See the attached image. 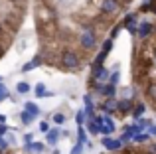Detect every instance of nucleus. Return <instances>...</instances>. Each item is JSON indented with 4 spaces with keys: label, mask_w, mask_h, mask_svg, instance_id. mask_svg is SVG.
Segmentation results:
<instances>
[{
    "label": "nucleus",
    "mask_w": 156,
    "mask_h": 154,
    "mask_svg": "<svg viewBox=\"0 0 156 154\" xmlns=\"http://www.w3.org/2000/svg\"><path fill=\"white\" fill-rule=\"evenodd\" d=\"M85 119H87L85 111H77V115H75V123H77V124H83V123H85Z\"/></svg>",
    "instance_id": "c85d7f7f"
},
{
    "label": "nucleus",
    "mask_w": 156,
    "mask_h": 154,
    "mask_svg": "<svg viewBox=\"0 0 156 154\" xmlns=\"http://www.w3.org/2000/svg\"><path fill=\"white\" fill-rule=\"evenodd\" d=\"M59 136H61L59 128H51V131H48V132H46V142L50 144V146H55L57 140H59Z\"/></svg>",
    "instance_id": "ddd939ff"
},
{
    "label": "nucleus",
    "mask_w": 156,
    "mask_h": 154,
    "mask_svg": "<svg viewBox=\"0 0 156 154\" xmlns=\"http://www.w3.org/2000/svg\"><path fill=\"white\" fill-rule=\"evenodd\" d=\"M121 24H122V28H125L130 36H136V32H138V12H130V14H126L125 18H122Z\"/></svg>",
    "instance_id": "20e7f679"
},
{
    "label": "nucleus",
    "mask_w": 156,
    "mask_h": 154,
    "mask_svg": "<svg viewBox=\"0 0 156 154\" xmlns=\"http://www.w3.org/2000/svg\"><path fill=\"white\" fill-rule=\"evenodd\" d=\"M152 58H154V63H156V47H154V55H152Z\"/></svg>",
    "instance_id": "a19ab883"
},
{
    "label": "nucleus",
    "mask_w": 156,
    "mask_h": 154,
    "mask_svg": "<svg viewBox=\"0 0 156 154\" xmlns=\"http://www.w3.org/2000/svg\"><path fill=\"white\" fill-rule=\"evenodd\" d=\"M83 101H85V105H95V103H93V97L89 95V93H87V95H83Z\"/></svg>",
    "instance_id": "f704fd0d"
},
{
    "label": "nucleus",
    "mask_w": 156,
    "mask_h": 154,
    "mask_svg": "<svg viewBox=\"0 0 156 154\" xmlns=\"http://www.w3.org/2000/svg\"><path fill=\"white\" fill-rule=\"evenodd\" d=\"M133 107H134V99H125V97H121V99L117 101V113L122 117L130 115L133 113Z\"/></svg>",
    "instance_id": "0eeeda50"
},
{
    "label": "nucleus",
    "mask_w": 156,
    "mask_h": 154,
    "mask_svg": "<svg viewBox=\"0 0 156 154\" xmlns=\"http://www.w3.org/2000/svg\"><path fill=\"white\" fill-rule=\"evenodd\" d=\"M99 10H101V16H105V18H115L122 10V4L121 0H101Z\"/></svg>",
    "instance_id": "7ed1b4c3"
},
{
    "label": "nucleus",
    "mask_w": 156,
    "mask_h": 154,
    "mask_svg": "<svg viewBox=\"0 0 156 154\" xmlns=\"http://www.w3.org/2000/svg\"><path fill=\"white\" fill-rule=\"evenodd\" d=\"M119 81H121V73H119V67H115V69L111 71V75H109V83L117 85Z\"/></svg>",
    "instance_id": "a878e982"
},
{
    "label": "nucleus",
    "mask_w": 156,
    "mask_h": 154,
    "mask_svg": "<svg viewBox=\"0 0 156 154\" xmlns=\"http://www.w3.org/2000/svg\"><path fill=\"white\" fill-rule=\"evenodd\" d=\"M99 95L101 97H115V95H117V85H113V83H109V81H107V83H103Z\"/></svg>",
    "instance_id": "f8f14e48"
},
{
    "label": "nucleus",
    "mask_w": 156,
    "mask_h": 154,
    "mask_svg": "<svg viewBox=\"0 0 156 154\" xmlns=\"http://www.w3.org/2000/svg\"><path fill=\"white\" fill-rule=\"evenodd\" d=\"M107 55H109V54L101 50L99 54L95 55V59H93V61H91V67H99V65H105V59H107Z\"/></svg>",
    "instance_id": "6ab92c4d"
},
{
    "label": "nucleus",
    "mask_w": 156,
    "mask_h": 154,
    "mask_svg": "<svg viewBox=\"0 0 156 154\" xmlns=\"http://www.w3.org/2000/svg\"><path fill=\"white\" fill-rule=\"evenodd\" d=\"M85 128H87V132L89 135H101V131H99V123H97L95 119H87L85 121Z\"/></svg>",
    "instance_id": "4468645a"
},
{
    "label": "nucleus",
    "mask_w": 156,
    "mask_h": 154,
    "mask_svg": "<svg viewBox=\"0 0 156 154\" xmlns=\"http://www.w3.org/2000/svg\"><path fill=\"white\" fill-rule=\"evenodd\" d=\"M99 131H101V135H105V136H111L115 131H117V124H115V121L111 119V115H105L103 123L99 124Z\"/></svg>",
    "instance_id": "1a4fd4ad"
},
{
    "label": "nucleus",
    "mask_w": 156,
    "mask_h": 154,
    "mask_svg": "<svg viewBox=\"0 0 156 154\" xmlns=\"http://www.w3.org/2000/svg\"><path fill=\"white\" fill-rule=\"evenodd\" d=\"M99 109L105 115H117V99L115 97H105V101L99 105Z\"/></svg>",
    "instance_id": "9d476101"
},
{
    "label": "nucleus",
    "mask_w": 156,
    "mask_h": 154,
    "mask_svg": "<svg viewBox=\"0 0 156 154\" xmlns=\"http://www.w3.org/2000/svg\"><path fill=\"white\" fill-rule=\"evenodd\" d=\"M81 63H83V59H81L79 51L71 50V47H65V50L59 51L57 65H59L61 69H65V71H77V69H81Z\"/></svg>",
    "instance_id": "f257e3e1"
},
{
    "label": "nucleus",
    "mask_w": 156,
    "mask_h": 154,
    "mask_svg": "<svg viewBox=\"0 0 156 154\" xmlns=\"http://www.w3.org/2000/svg\"><path fill=\"white\" fill-rule=\"evenodd\" d=\"M121 97H125V99H134V89L133 87H122Z\"/></svg>",
    "instance_id": "cd10ccee"
},
{
    "label": "nucleus",
    "mask_w": 156,
    "mask_h": 154,
    "mask_svg": "<svg viewBox=\"0 0 156 154\" xmlns=\"http://www.w3.org/2000/svg\"><path fill=\"white\" fill-rule=\"evenodd\" d=\"M6 131H8V128H6V124H0V136H2V135H6Z\"/></svg>",
    "instance_id": "4c0bfd02"
},
{
    "label": "nucleus",
    "mask_w": 156,
    "mask_h": 154,
    "mask_svg": "<svg viewBox=\"0 0 156 154\" xmlns=\"http://www.w3.org/2000/svg\"><path fill=\"white\" fill-rule=\"evenodd\" d=\"M8 95H10V93H8V89H6V85H2V83H0V101H4V99H8Z\"/></svg>",
    "instance_id": "c756f323"
},
{
    "label": "nucleus",
    "mask_w": 156,
    "mask_h": 154,
    "mask_svg": "<svg viewBox=\"0 0 156 154\" xmlns=\"http://www.w3.org/2000/svg\"><path fill=\"white\" fill-rule=\"evenodd\" d=\"M34 119H36V117L32 115V113H28V111H22V115H20V121H22V124H30Z\"/></svg>",
    "instance_id": "393cba45"
},
{
    "label": "nucleus",
    "mask_w": 156,
    "mask_h": 154,
    "mask_svg": "<svg viewBox=\"0 0 156 154\" xmlns=\"http://www.w3.org/2000/svg\"><path fill=\"white\" fill-rule=\"evenodd\" d=\"M150 12H152V14L156 16V0H154V2H152V10H150Z\"/></svg>",
    "instance_id": "58836bf2"
},
{
    "label": "nucleus",
    "mask_w": 156,
    "mask_h": 154,
    "mask_svg": "<svg viewBox=\"0 0 156 154\" xmlns=\"http://www.w3.org/2000/svg\"><path fill=\"white\" fill-rule=\"evenodd\" d=\"M148 140H150V132L148 131H142V132H136V135L133 136V140H130V142L142 144V142H148Z\"/></svg>",
    "instance_id": "dca6fc26"
},
{
    "label": "nucleus",
    "mask_w": 156,
    "mask_h": 154,
    "mask_svg": "<svg viewBox=\"0 0 156 154\" xmlns=\"http://www.w3.org/2000/svg\"><path fill=\"white\" fill-rule=\"evenodd\" d=\"M146 131L150 132V136H156V124H154V123H150V124H148V128H146Z\"/></svg>",
    "instance_id": "473e14b6"
},
{
    "label": "nucleus",
    "mask_w": 156,
    "mask_h": 154,
    "mask_svg": "<svg viewBox=\"0 0 156 154\" xmlns=\"http://www.w3.org/2000/svg\"><path fill=\"white\" fill-rule=\"evenodd\" d=\"M83 146H85V144H81V142H77V144H75V146H73V148H71V154H83Z\"/></svg>",
    "instance_id": "2f4dec72"
},
{
    "label": "nucleus",
    "mask_w": 156,
    "mask_h": 154,
    "mask_svg": "<svg viewBox=\"0 0 156 154\" xmlns=\"http://www.w3.org/2000/svg\"><path fill=\"white\" fill-rule=\"evenodd\" d=\"M130 2H133V0H121V4H122V6H126V4H130Z\"/></svg>",
    "instance_id": "ea45409f"
},
{
    "label": "nucleus",
    "mask_w": 156,
    "mask_h": 154,
    "mask_svg": "<svg viewBox=\"0 0 156 154\" xmlns=\"http://www.w3.org/2000/svg\"><path fill=\"white\" fill-rule=\"evenodd\" d=\"M24 111L32 113L34 117H40V107L36 103H32V101H28V103H24Z\"/></svg>",
    "instance_id": "4be33fe9"
},
{
    "label": "nucleus",
    "mask_w": 156,
    "mask_h": 154,
    "mask_svg": "<svg viewBox=\"0 0 156 154\" xmlns=\"http://www.w3.org/2000/svg\"><path fill=\"white\" fill-rule=\"evenodd\" d=\"M10 2H20V0H10Z\"/></svg>",
    "instance_id": "79ce46f5"
},
{
    "label": "nucleus",
    "mask_w": 156,
    "mask_h": 154,
    "mask_svg": "<svg viewBox=\"0 0 156 154\" xmlns=\"http://www.w3.org/2000/svg\"><path fill=\"white\" fill-rule=\"evenodd\" d=\"M32 138H34V135H30V132H28V135L24 136V142H26V144H28V142H32Z\"/></svg>",
    "instance_id": "e433bc0d"
},
{
    "label": "nucleus",
    "mask_w": 156,
    "mask_h": 154,
    "mask_svg": "<svg viewBox=\"0 0 156 154\" xmlns=\"http://www.w3.org/2000/svg\"><path fill=\"white\" fill-rule=\"evenodd\" d=\"M40 131H42V132H48V131H50V124H48V123H40Z\"/></svg>",
    "instance_id": "c9c22d12"
},
{
    "label": "nucleus",
    "mask_w": 156,
    "mask_h": 154,
    "mask_svg": "<svg viewBox=\"0 0 156 154\" xmlns=\"http://www.w3.org/2000/svg\"><path fill=\"white\" fill-rule=\"evenodd\" d=\"M152 34H154V24L150 20H140L138 22V32H136L138 40H148Z\"/></svg>",
    "instance_id": "423d86ee"
},
{
    "label": "nucleus",
    "mask_w": 156,
    "mask_h": 154,
    "mask_svg": "<svg viewBox=\"0 0 156 154\" xmlns=\"http://www.w3.org/2000/svg\"><path fill=\"white\" fill-rule=\"evenodd\" d=\"M34 93H36V97H51L53 95L51 91H46V85H44V83H38V85H36Z\"/></svg>",
    "instance_id": "aec40b11"
},
{
    "label": "nucleus",
    "mask_w": 156,
    "mask_h": 154,
    "mask_svg": "<svg viewBox=\"0 0 156 154\" xmlns=\"http://www.w3.org/2000/svg\"><path fill=\"white\" fill-rule=\"evenodd\" d=\"M113 46H115V40H113V38H107L105 42H103V46H101V50H103V51H107V54H111Z\"/></svg>",
    "instance_id": "bb28decb"
},
{
    "label": "nucleus",
    "mask_w": 156,
    "mask_h": 154,
    "mask_svg": "<svg viewBox=\"0 0 156 154\" xmlns=\"http://www.w3.org/2000/svg\"><path fill=\"white\" fill-rule=\"evenodd\" d=\"M51 121L57 124V127H61V124H65V121H67V115L57 111V113H53V115H51Z\"/></svg>",
    "instance_id": "412c9836"
},
{
    "label": "nucleus",
    "mask_w": 156,
    "mask_h": 154,
    "mask_svg": "<svg viewBox=\"0 0 156 154\" xmlns=\"http://www.w3.org/2000/svg\"><path fill=\"white\" fill-rule=\"evenodd\" d=\"M144 95H146V99L152 103V107H156V81H150V83L146 85Z\"/></svg>",
    "instance_id": "9b49d317"
},
{
    "label": "nucleus",
    "mask_w": 156,
    "mask_h": 154,
    "mask_svg": "<svg viewBox=\"0 0 156 154\" xmlns=\"http://www.w3.org/2000/svg\"><path fill=\"white\" fill-rule=\"evenodd\" d=\"M122 30V24H117V26H113V30H111V38H117V36H119V32H121Z\"/></svg>",
    "instance_id": "7c9ffc66"
},
{
    "label": "nucleus",
    "mask_w": 156,
    "mask_h": 154,
    "mask_svg": "<svg viewBox=\"0 0 156 154\" xmlns=\"http://www.w3.org/2000/svg\"><path fill=\"white\" fill-rule=\"evenodd\" d=\"M97 42H99V38H97V32L93 26H85L83 32H81L79 36V47L83 51H93L97 47Z\"/></svg>",
    "instance_id": "f03ea898"
},
{
    "label": "nucleus",
    "mask_w": 156,
    "mask_h": 154,
    "mask_svg": "<svg viewBox=\"0 0 156 154\" xmlns=\"http://www.w3.org/2000/svg\"><path fill=\"white\" fill-rule=\"evenodd\" d=\"M154 34H156V26H154Z\"/></svg>",
    "instance_id": "37998d69"
},
{
    "label": "nucleus",
    "mask_w": 156,
    "mask_h": 154,
    "mask_svg": "<svg viewBox=\"0 0 156 154\" xmlns=\"http://www.w3.org/2000/svg\"><path fill=\"white\" fill-rule=\"evenodd\" d=\"M144 113H146V103L138 101V103H134V107H133V113H130V115H133L134 119H140V117H144Z\"/></svg>",
    "instance_id": "2eb2a0df"
},
{
    "label": "nucleus",
    "mask_w": 156,
    "mask_h": 154,
    "mask_svg": "<svg viewBox=\"0 0 156 154\" xmlns=\"http://www.w3.org/2000/svg\"><path fill=\"white\" fill-rule=\"evenodd\" d=\"M146 154H156V140H154V142H150V146H148V150H146Z\"/></svg>",
    "instance_id": "72a5a7b5"
},
{
    "label": "nucleus",
    "mask_w": 156,
    "mask_h": 154,
    "mask_svg": "<svg viewBox=\"0 0 156 154\" xmlns=\"http://www.w3.org/2000/svg\"><path fill=\"white\" fill-rule=\"evenodd\" d=\"M77 142H81V144L87 142V128L83 124H79V128H77Z\"/></svg>",
    "instance_id": "5701e85b"
},
{
    "label": "nucleus",
    "mask_w": 156,
    "mask_h": 154,
    "mask_svg": "<svg viewBox=\"0 0 156 154\" xmlns=\"http://www.w3.org/2000/svg\"><path fill=\"white\" fill-rule=\"evenodd\" d=\"M101 144H103V148L107 152H119V150H122V146L125 144L121 142V138H111V136H101Z\"/></svg>",
    "instance_id": "39448f33"
},
{
    "label": "nucleus",
    "mask_w": 156,
    "mask_h": 154,
    "mask_svg": "<svg viewBox=\"0 0 156 154\" xmlns=\"http://www.w3.org/2000/svg\"><path fill=\"white\" fill-rule=\"evenodd\" d=\"M42 63H44V58H42V55H36V58L32 59L30 63H26V65L22 67V71H24V73H26V71H30V69H34V67L42 65Z\"/></svg>",
    "instance_id": "f3484780"
},
{
    "label": "nucleus",
    "mask_w": 156,
    "mask_h": 154,
    "mask_svg": "<svg viewBox=\"0 0 156 154\" xmlns=\"http://www.w3.org/2000/svg\"><path fill=\"white\" fill-rule=\"evenodd\" d=\"M30 83H26V81H20L18 85H16V91L20 93V95H26V93H30Z\"/></svg>",
    "instance_id": "b1692460"
},
{
    "label": "nucleus",
    "mask_w": 156,
    "mask_h": 154,
    "mask_svg": "<svg viewBox=\"0 0 156 154\" xmlns=\"http://www.w3.org/2000/svg\"><path fill=\"white\" fill-rule=\"evenodd\" d=\"M109 75H111V69L105 65H99V67H91V79H97L101 83H107L109 81Z\"/></svg>",
    "instance_id": "6e6552de"
},
{
    "label": "nucleus",
    "mask_w": 156,
    "mask_h": 154,
    "mask_svg": "<svg viewBox=\"0 0 156 154\" xmlns=\"http://www.w3.org/2000/svg\"><path fill=\"white\" fill-rule=\"evenodd\" d=\"M24 150H26V152H44L46 146H44L42 142H28L26 146H24Z\"/></svg>",
    "instance_id": "a211bd4d"
}]
</instances>
